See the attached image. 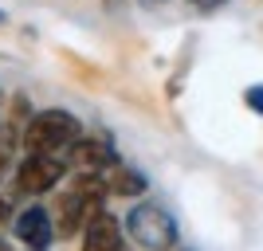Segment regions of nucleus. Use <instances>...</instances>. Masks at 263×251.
<instances>
[{
    "mask_svg": "<svg viewBox=\"0 0 263 251\" xmlns=\"http://www.w3.org/2000/svg\"><path fill=\"white\" fill-rule=\"evenodd\" d=\"M102 197H106V188L95 173H83L71 188L59 192V204H55V236L59 240H75L79 231L87 228L90 220L102 212Z\"/></svg>",
    "mask_w": 263,
    "mask_h": 251,
    "instance_id": "obj_1",
    "label": "nucleus"
},
{
    "mask_svg": "<svg viewBox=\"0 0 263 251\" xmlns=\"http://www.w3.org/2000/svg\"><path fill=\"white\" fill-rule=\"evenodd\" d=\"M79 138H83V122L71 110H59V106L32 114L28 126L20 130V142L28 153H67Z\"/></svg>",
    "mask_w": 263,
    "mask_h": 251,
    "instance_id": "obj_2",
    "label": "nucleus"
},
{
    "mask_svg": "<svg viewBox=\"0 0 263 251\" xmlns=\"http://www.w3.org/2000/svg\"><path fill=\"white\" fill-rule=\"evenodd\" d=\"M126 236L145 251H169L177 247V220L154 200H142L126 212Z\"/></svg>",
    "mask_w": 263,
    "mask_h": 251,
    "instance_id": "obj_3",
    "label": "nucleus"
},
{
    "mask_svg": "<svg viewBox=\"0 0 263 251\" xmlns=\"http://www.w3.org/2000/svg\"><path fill=\"white\" fill-rule=\"evenodd\" d=\"M67 165L71 161H67L63 153H28L20 161V169H16V185L28 197H44V192H51L67 177Z\"/></svg>",
    "mask_w": 263,
    "mask_h": 251,
    "instance_id": "obj_4",
    "label": "nucleus"
},
{
    "mask_svg": "<svg viewBox=\"0 0 263 251\" xmlns=\"http://www.w3.org/2000/svg\"><path fill=\"white\" fill-rule=\"evenodd\" d=\"M12 228H16V240H20L28 251H47L55 243V216L44 204L24 208L20 216L12 220Z\"/></svg>",
    "mask_w": 263,
    "mask_h": 251,
    "instance_id": "obj_5",
    "label": "nucleus"
},
{
    "mask_svg": "<svg viewBox=\"0 0 263 251\" xmlns=\"http://www.w3.org/2000/svg\"><path fill=\"white\" fill-rule=\"evenodd\" d=\"M83 251H130V243L122 236L118 216H110L106 208H102L99 216L83 228Z\"/></svg>",
    "mask_w": 263,
    "mask_h": 251,
    "instance_id": "obj_6",
    "label": "nucleus"
},
{
    "mask_svg": "<svg viewBox=\"0 0 263 251\" xmlns=\"http://www.w3.org/2000/svg\"><path fill=\"white\" fill-rule=\"evenodd\" d=\"M67 161L75 165L79 173H102L106 165H114V149H110L106 138H79L67 149Z\"/></svg>",
    "mask_w": 263,
    "mask_h": 251,
    "instance_id": "obj_7",
    "label": "nucleus"
},
{
    "mask_svg": "<svg viewBox=\"0 0 263 251\" xmlns=\"http://www.w3.org/2000/svg\"><path fill=\"white\" fill-rule=\"evenodd\" d=\"M102 181V188H106L110 197H142L145 188H149V181H145L138 169H130V165H122V161H114V165H106L102 173H95Z\"/></svg>",
    "mask_w": 263,
    "mask_h": 251,
    "instance_id": "obj_8",
    "label": "nucleus"
},
{
    "mask_svg": "<svg viewBox=\"0 0 263 251\" xmlns=\"http://www.w3.org/2000/svg\"><path fill=\"white\" fill-rule=\"evenodd\" d=\"M8 157H12V126H0V177L8 173Z\"/></svg>",
    "mask_w": 263,
    "mask_h": 251,
    "instance_id": "obj_9",
    "label": "nucleus"
},
{
    "mask_svg": "<svg viewBox=\"0 0 263 251\" xmlns=\"http://www.w3.org/2000/svg\"><path fill=\"white\" fill-rule=\"evenodd\" d=\"M243 102H248V106H252L255 114L263 118V83H255V87H248V90H243Z\"/></svg>",
    "mask_w": 263,
    "mask_h": 251,
    "instance_id": "obj_10",
    "label": "nucleus"
},
{
    "mask_svg": "<svg viewBox=\"0 0 263 251\" xmlns=\"http://www.w3.org/2000/svg\"><path fill=\"white\" fill-rule=\"evenodd\" d=\"M189 8H197V12H216V8H224L228 0H185Z\"/></svg>",
    "mask_w": 263,
    "mask_h": 251,
    "instance_id": "obj_11",
    "label": "nucleus"
},
{
    "mask_svg": "<svg viewBox=\"0 0 263 251\" xmlns=\"http://www.w3.org/2000/svg\"><path fill=\"white\" fill-rule=\"evenodd\" d=\"M12 216V204H8V200H4V197H0V224H4V220H8Z\"/></svg>",
    "mask_w": 263,
    "mask_h": 251,
    "instance_id": "obj_12",
    "label": "nucleus"
},
{
    "mask_svg": "<svg viewBox=\"0 0 263 251\" xmlns=\"http://www.w3.org/2000/svg\"><path fill=\"white\" fill-rule=\"evenodd\" d=\"M142 4L145 8H157V4H165V0H142Z\"/></svg>",
    "mask_w": 263,
    "mask_h": 251,
    "instance_id": "obj_13",
    "label": "nucleus"
},
{
    "mask_svg": "<svg viewBox=\"0 0 263 251\" xmlns=\"http://www.w3.org/2000/svg\"><path fill=\"white\" fill-rule=\"evenodd\" d=\"M0 251H12V247H8V240H4V236H0Z\"/></svg>",
    "mask_w": 263,
    "mask_h": 251,
    "instance_id": "obj_14",
    "label": "nucleus"
},
{
    "mask_svg": "<svg viewBox=\"0 0 263 251\" xmlns=\"http://www.w3.org/2000/svg\"><path fill=\"white\" fill-rule=\"evenodd\" d=\"M4 20H8V16H4V8H0V24H4Z\"/></svg>",
    "mask_w": 263,
    "mask_h": 251,
    "instance_id": "obj_15",
    "label": "nucleus"
},
{
    "mask_svg": "<svg viewBox=\"0 0 263 251\" xmlns=\"http://www.w3.org/2000/svg\"><path fill=\"white\" fill-rule=\"evenodd\" d=\"M169 251H181V247H169Z\"/></svg>",
    "mask_w": 263,
    "mask_h": 251,
    "instance_id": "obj_16",
    "label": "nucleus"
}]
</instances>
